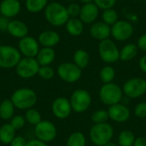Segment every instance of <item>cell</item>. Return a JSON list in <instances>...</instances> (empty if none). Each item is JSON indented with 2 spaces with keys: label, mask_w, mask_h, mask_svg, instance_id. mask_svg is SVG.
<instances>
[{
  "label": "cell",
  "mask_w": 146,
  "mask_h": 146,
  "mask_svg": "<svg viewBox=\"0 0 146 146\" xmlns=\"http://www.w3.org/2000/svg\"><path fill=\"white\" fill-rule=\"evenodd\" d=\"M114 136V128L108 122L94 124L89 132L91 141L96 146H104L111 141Z\"/></svg>",
  "instance_id": "obj_1"
},
{
  "label": "cell",
  "mask_w": 146,
  "mask_h": 146,
  "mask_svg": "<svg viewBox=\"0 0 146 146\" xmlns=\"http://www.w3.org/2000/svg\"><path fill=\"white\" fill-rule=\"evenodd\" d=\"M44 16L47 21L55 27H60L66 24L68 20L70 18L67 8L59 3H51L47 4L44 9Z\"/></svg>",
  "instance_id": "obj_2"
},
{
  "label": "cell",
  "mask_w": 146,
  "mask_h": 146,
  "mask_svg": "<svg viewBox=\"0 0 146 146\" xmlns=\"http://www.w3.org/2000/svg\"><path fill=\"white\" fill-rule=\"evenodd\" d=\"M10 100L15 108L21 110H27L36 104L37 95L30 88H20L14 92Z\"/></svg>",
  "instance_id": "obj_3"
},
{
  "label": "cell",
  "mask_w": 146,
  "mask_h": 146,
  "mask_svg": "<svg viewBox=\"0 0 146 146\" xmlns=\"http://www.w3.org/2000/svg\"><path fill=\"white\" fill-rule=\"evenodd\" d=\"M123 97L122 89L115 83L104 84L99 90V98L103 104L111 106L121 103Z\"/></svg>",
  "instance_id": "obj_4"
},
{
  "label": "cell",
  "mask_w": 146,
  "mask_h": 146,
  "mask_svg": "<svg viewBox=\"0 0 146 146\" xmlns=\"http://www.w3.org/2000/svg\"><path fill=\"white\" fill-rule=\"evenodd\" d=\"M21 59V54L18 49L11 45H0V68H15Z\"/></svg>",
  "instance_id": "obj_5"
},
{
  "label": "cell",
  "mask_w": 146,
  "mask_h": 146,
  "mask_svg": "<svg viewBox=\"0 0 146 146\" xmlns=\"http://www.w3.org/2000/svg\"><path fill=\"white\" fill-rule=\"evenodd\" d=\"M69 101L72 110L76 113L81 114L86 111L92 104V96L87 91L78 89L72 93Z\"/></svg>",
  "instance_id": "obj_6"
},
{
  "label": "cell",
  "mask_w": 146,
  "mask_h": 146,
  "mask_svg": "<svg viewBox=\"0 0 146 146\" xmlns=\"http://www.w3.org/2000/svg\"><path fill=\"white\" fill-rule=\"evenodd\" d=\"M40 65L34 57H24L21 58L17 66L15 71L18 76L22 79H30L38 74Z\"/></svg>",
  "instance_id": "obj_7"
},
{
  "label": "cell",
  "mask_w": 146,
  "mask_h": 146,
  "mask_svg": "<svg viewBox=\"0 0 146 146\" xmlns=\"http://www.w3.org/2000/svg\"><path fill=\"white\" fill-rule=\"evenodd\" d=\"M98 52L101 59L107 63H114L120 59V51L116 44L109 38L100 42Z\"/></svg>",
  "instance_id": "obj_8"
},
{
  "label": "cell",
  "mask_w": 146,
  "mask_h": 146,
  "mask_svg": "<svg viewBox=\"0 0 146 146\" xmlns=\"http://www.w3.org/2000/svg\"><path fill=\"white\" fill-rule=\"evenodd\" d=\"M122 92L128 98H138L146 93V80L141 78H133L125 82Z\"/></svg>",
  "instance_id": "obj_9"
},
{
  "label": "cell",
  "mask_w": 146,
  "mask_h": 146,
  "mask_svg": "<svg viewBox=\"0 0 146 146\" xmlns=\"http://www.w3.org/2000/svg\"><path fill=\"white\" fill-rule=\"evenodd\" d=\"M59 77L65 82L74 83L78 81L82 74V69L72 62H63L57 68Z\"/></svg>",
  "instance_id": "obj_10"
},
{
  "label": "cell",
  "mask_w": 146,
  "mask_h": 146,
  "mask_svg": "<svg viewBox=\"0 0 146 146\" xmlns=\"http://www.w3.org/2000/svg\"><path fill=\"white\" fill-rule=\"evenodd\" d=\"M34 133L38 139L46 144L53 141L57 134L56 127L49 121H41L37 124L34 128Z\"/></svg>",
  "instance_id": "obj_11"
},
{
  "label": "cell",
  "mask_w": 146,
  "mask_h": 146,
  "mask_svg": "<svg viewBox=\"0 0 146 146\" xmlns=\"http://www.w3.org/2000/svg\"><path fill=\"white\" fill-rule=\"evenodd\" d=\"M18 50L25 57H35L39 51V43L34 38L26 36L21 38L18 44Z\"/></svg>",
  "instance_id": "obj_12"
},
{
  "label": "cell",
  "mask_w": 146,
  "mask_h": 146,
  "mask_svg": "<svg viewBox=\"0 0 146 146\" xmlns=\"http://www.w3.org/2000/svg\"><path fill=\"white\" fill-rule=\"evenodd\" d=\"M133 33V27L131 23L126 21H118L111 27L113 38L119 41L128 39Z\"/></svg>",
  "instance_id": "obj_13"
},
{
  "label": "cell",
  "mask_w": 146,
  "mask_h": 146,
  "mask_svg": "<svg viewBox=\"0 0 146 146\" xmlns=\"http://www.w3.org/2000/svg\"><path fill=\"white\" fill-rule=\"evenodd\" d=\"M51 110L53 115L58 119H66L68 118L71 112L72 107L70 101L66 98H56L51 105Z\"/></svg>",
  "instance_id": "obj_14"
},
{
  "label": "cell",
  "mask_w": 146,
  "mask_h": 146,
  "mask_svg": "<svg viewBox=\"0 0 146 146\" xmlns=\"http://www.w3.org/2000/svg\"><path fill=\"white\" fill-rule=\"evenodd\" d=\"M108 112L110 119L119 123H122L128 121L131 115L129 109L125 104H122L121 103L110 106Z\"/></svg>",
  "instance_id": "obj_15"
},
{
  "label": "cell",
  "mask_w": 146,
  "mask_h": 146,
  "mask_svg": "<svg viewBox=\"0 0 146 146\" xmlns=\"http://www.w3.org/2000/svg\"><path fill=\"white\" fill-rule=\"evenodd\" d=\"M21 8L19 0H3L0 3V14L9 19L16 16Z\"/></svg>",
  "instance_id": "obj_16"
},
{
  "label": "cell",
  "mask_w": 146,
  "mask_h": 146,
  "mask_svg": "<svg viewBox=\"0 0 146 146\" xmlns=\"http://www.w3.org/2000/svg\"><path fill=\"white\" fill-rule=\"evenodd\" d=\"M98 15V7L93 3H86L82 6L80 13V19L83 23H92L95 21Z\"/></svg>",
  "instance_id": "obj_17"
},
{
  "label": "cell",
  "mask_w": 146,
  "mask_h": 146,
  "mask_svg": "<svg viewBox=\"0 0 146 146\" xmlns=\"http://www.w3.org/2000/svg\"><path fill=\"white\" fill-rule=\"evenodd\" d=\"M90 33L94 38L102 41L107 39L109 36L111 34V27L104 21L96 22L91 27Z\"/></svg>",
  "instance_id": "obj_18"
},
{
  "label": "cell",
  "mask_w": 146,
  "mask_h": 146,
  "mask_svg": "<svg viewBox=\"0 0 146 146\" xmlns=\"http://www.w3.org/2000/svg\"><path fill=\"white\" fill-rule=\"evenodd\" d=\"M7 32L15 38H22L27 36L28 27L24 22L18 21V20H13V21H10Z\"/></svg>",
  "instance_id": "obj_19"
},
{
  "label": "cell",
  "mask_w": 146,
  "mask_h": 146,
  "mask_svg": "<svg viewBox=\"0 0 146 146\" xmlns=\"http://www.w3.org/2000/svg\"><path fill=\"white\" fill-rule=\"evenodd\" d=\"M60 41L59 34L51 30H47L42 32L38 36V43L44 47H50L52 48L56 44H57Z\"/></svg>",
  "instance_id": "obj_20"
},
{
  "label": "cell",
  "mask_w": 146,
  "mask_h": 146,
  "mask_svg": "<svg viewBox=\"0 0 146 146\" xmlns=\"http://www.w3.org/2000/svg\"><path fill=\"white\" fill-rule=\"evenodd\" d=\"M56 57L55 50L50 47H43L39 50L36 60L40 66H50Z\"/></svg>",
  "instance_id": "obj_21"
},
{
  "label": "cell",
  "mask_w": 146,
  "mask_h": 146,
  "mask_svg": "<svg viewBox=\"0 0 146 146\" xmlns=\"http://www.w3.org/2000/svg\"><path fill=\"white\" fill-rule=\"evenodd\" d=\"M66 28L70 35L79 36L82 33L84 26L80 19H78L76 17H70L66 22Z\"/></svg>",
  "instance_id": "obj_22"
},
{
  "label": "cell",
  "mask_w": 146,
  "mask_h": 146,
  "mask_svg": "<svg viewBox=\"0 0 146 146\" xmlns=\"http://www.w3.org/2000/svg\"><path fill=\"white\" fill-rule=\"evenodd\" d=\"M15 137V130L8 123L0 127V141L4 145H10Z\"/></svg>",
  "instance_id": "obj_23"
},
{
  "label": "cell",
  "mask_w": 146,
  "mask_h": 146,
  "mask_svg": "<svg viewBox=\"0 0 146 146\" xmlns=\"http://www.w3.org/2000/svg\"><path fill=\"white\" fill-rule=\"evenodd\" d=\"M15 108L10 99L3 100L0 104V117L3 120H10L14 116Z\"/></svg>",
  "instance_id": "obj_24"
},
{
  "label": "cell",
  "mask_w": 146,
  "mask_h": 146,
  "mask_svg": "<svg viewBox=\"0 0 146 146\" xmlns=\"http://www.w3.org/2000/svg\"><path fill=\"white\" fill-rule=\"evenodd\" d=\"M138 46L134 44H126L120 51V59L124 62L133 59L138 53Z\"/></svg>",
  "instance_id": "obj_25"
},
{
  "label": "cell",
  "mask_w": 146,
  "mask_h": 146,
  "mask_svg": "<svg viewBox=\"0 0 146 146\" xmlns=\"http://www.w3.org/2000/svg\"><path fill=\"white\" fill-rule=\"evenodd\" d=\"M74 63L76 64L80 68H86L90 62L89 54L84 50H78L74 55Z\"/></svg>",
  "instance_id": "obj_26"
},
{
  "label": "cell",
  "mask_w": 146,
  "mask_h": 146,
  "mask_svg": "<svg viewBox=\"0 0 146 146\" xmlns=\"http://www.w3.org/2000/svg\"><path fill=\"white\" fill-rule=\"evenodd\" d=\"M135 139V135L132 131L123 130L119 134L118 144L119 146H133Z\"/></svg>",
  "instance_id": "obj_27"
},
{
  "label": "cell",
  "mask_w": 146,
  "mask_h": 146,
  "mask_svg": "<svg viewBox=\"0 0 146 146\" xmlns=\"http://www.w3.org/2000/svg\"><path fill=\"white\" fill-rule=\"evenodd\" d=\"M48 0H26V8L29 12L38 13L47 6Z\"/></svg>",
  "instance_id": "obj_28"
},
{
  "label": "cell",
  "mask_w": 146,
  "mask_h": 146,
  "mask_svg": "<svg viewBox=\"0 0 146 146\" xmlns=\"http://www.w3.org/2000/svg\"><path fill=\"white\" fill-rule=\"evenodd\" d=\"M86 140L85 135L80 132H74L68 137L66 146H86Z\"/></svg>",
  "instance_id": "obj_29"
},
{
  "label": "cell",
  "mask_w": 146,
  "mask_h": 146,
  "mask_svg": "<svg viewBox=\"0 0 146 146\" xmlns=\"http://www.w3.org/2000/svg\"><path fill=\"white\" fill-rule=\"evenodd\" d=\"M100 79L104 84H108L113 82L115 77V71L110 66L104 67L100 71Z\"/></svg>",
  "instance_id": "obj_30"
},
{
  "label": "cell",
  "mask_w": 146,
  "mask_h": 146,
  "mask_svg": "<svg viewBox=\"0 0 146 146\" xmlns=\"http://www.w3.org/2000/svg\"><path fill=\"white\" fill-rule=\"evenodd\" d=\"M25 119L27 123H29L30 125H33L34 127L42 121L40 113L37 110L33 109V108L27 110V112L25 114Z\"/></svg>",
  "instance_id": "obj_31"
},
{
  "label": "cell",
  "mask_w": 146,
  "mask_h": 146,
  "mask_svg": "<svg viewBox=\"0 0 146 146\" xmlns=\"http://www.w3.org/2000/svg\"><path fill=\"white\" fill-rule=\"evenodd\" d=\"M102 18L104 23L110 25H114L115 23H116L118 21V15L117 12L113 9L112 8L110 9H104L103 15H102Z\"/></svg>",
  "instance_id": "obj_32"
},
{
  "label": "cell",
  "mask_w": 146,
  "mask_h": 146,
  "mask_svg": "<svg viewBox=\"0 0 146 146\" xmlns=\"http://www.w3.org/2000/svg\"><path fill=\"white\" fill-rule=\"evenodd\" d=\"M92 121L94 124H100V123H105L110 119L109 112L105 110H98L93 112L92 115Z\"/></svg>",
  "instance_id": "obj_33"
},
{
  "label": "cell",
  "mask_w": 146,
  "mask_h": 146,
  "mask_svg": "<svg viewBox=\"0 0 146 146\" xmlns=\"http://www.w3.org/2000/svg\"><path fill=\"white\" fill-rule=\"evenodd\" d=\"M38 74L43 80H51L54 77L55 73H54L53 68L51 67H50V66H40Z\"/></svg>",
  "instance_id": "obj_34"
},
{
  "label": "cell",
  "mask_w": 146,
  "mask_h": 146,
  "mask_svg": "<svg viewBox=\"0 0 146 146\" xmlns=\"http://www.w3.org/2000/svg\"><path fill=\"white\" fill-rule=\"evenodd\" d=\"M26 123V119L25 117L21 116V115H15L10 119V125L12 126V127L16 131L19 129H21Z\"/></svg>",
  "instance_id": "obj_35"
},
{
  "label": "cell",
  "mask_w": 146,
  "mask_h": 146,
  "mask_svg": "<svg viewBox=\"0 0 146 146\" xmlns=\"http://www.w3.org/2000/svg\"><path fill=\"white\" fill-rule=\"evenodd\" d=\"M134 115L139 118H145L146 117V102H141L138 104L134 109Z\"/></svg>",
  "instance_id": "obj_36"
},
{
  "label": "cell",
  "mask_w": 146,
  "mask_h": 146,
  "mask_svg": "<svg viewBox=\"0 0 146 146\" xmlns=\"http://www.w3.org/2000/svg\"><path fill=\"white\" fill-rule=\"evenodd\" d=\"M94 3L100 9H110L112 8L115 3L116 0H94Z\"/></svg>",
  "instance_id": "obj_37"
},
{
  "label": "cell",
  "mask_w": 146,
  "mask_h": 146,
  "mask_svg": "<svg viewBox=\"0 0 146 146\" xmlns=\"http://www.w3.org/2000/svg\"><path fill=\"white\" fill-rule=\"evenodd\" d=\"M80 9H81V8L80 7V5L75 3H70L67 8L69 17H77L78 15H80Z\"/></svg>",
  "instance_id": "obj_38"
},
{
  "label": "cell",
  "mask_w": 146,
  "mask_h": 146,
  "mask_svg": "<svg viewBox=\"0 0 146 146\" xmlns=\"http://www.w3.org/2000/svg\"><path fill=\"white\" fill-rule=\"evenodd\" d=\"M26 145H27V141L21 136L15 137V139L10 143V146H26Z\"/></svg>",
  "instance_id": "obj_39"
},
{
  "label": "cell",
  "mask_w": 146,
  "mask_h": 146,
  "mask_svg": "<svg viewBox=\"0 0 146 146\" xmlns=\"http://www.w3.org/2000/svg\"><path fill=\"white\" fill-rule=\"evenodd\" d=\"M9 22H10V21L9 18L5 17L3 15H0V31H2V32L7 31Z\"/></svg>",
  "instance_id": "obj_40"
},
{
  "label": "cell",
  "mask_w": 146,
  "mask_h": 146,
  "mask_svg": "<svg viewBox=\"0 0 146 146\" xmlns=\"http://www.w3.org/2000/svg\"><path fill=\"white\" fill-rule=\"evenodd\" d=\"M138 48H139L140 50L146 51V34L142 35L139 40H138V44H137Z\"/></svg>",
  "instance_id": "obj_41"
},
{
  "label": "cell",
  "mask_w": 146,
  "mask_h": 146,
  "mask_svg": "<svg viewBox=\"0 0 146 146\" xmlns=\"http://www.w3.org/2000/svg\"><path fill=\"white\" fill-rule=\"evenodd\" d=\"M26 146H48L46 143L39 140V139H33L27 142Z\"/></svg>",
  "instance_id": "obj_42"
},
{
  "label": "cell",
  "mask_w": 146,
  "mask_h": 146,
  "mask_svg": "<svg viewBox=\"0 0 146 146\" xmlns=\"http://www.w3.org/2000/svg\"><path fill=\"white\" fill-rule=\"evenodd\" d=\"M133 146H146V137L136 138Z\"/></svg>",
  "instance_id": "obj_43"
},
{
  "label": "cell",
  "mask_w": 146,
  "mask_h": 146,
  "mask_svg": "<svg viewBox=\"0 0 146 146\" xmlns=\"http://www.w3.org/2000/svg\"><path fill=\"white\" fill-rule=\"evenodd\" d=\"M139 68L140 69L146 74V56H144L139 60Z\"/></svg>",
  "instance_id": "obj_44"
},
{
  "label": "cell",
  "mask_w": 146,
  "mask_h": 146,
  "mask_svg": "<svg viewBox=\"0 0 146 146\" xmlns=\"http://www.w3.org/2000/svg\"><path fill=\"white\" fill-rule=\"evenodd\" d=\"M104 146H119L118 145H116L115 143H113V142H109L108 144H106L105 145H104Z\"/></svg>",
  "instance_id": "obj_45"
},
{
  "label": "cell",
  "mask_w": 146,
  "mask_h": 146,
  "mask_svg": "<svg viewBox=\"0 0 146 146\" xmlns=\"http://www.w3.org/2000/svg\"><path fill=\"white\" fill-rule=\"evenodd\" d=\"M80 2H82V3H84L85 4L86 3H92V1H94V0H80Z\"/></svg>",
  "instance_id": "obj_46"
},
{
  "label": "cell",
  "mask_w": 146,
  "mask_h": 146,
  "mask_svg": "<svg viewBox=\"0 0 146 146\" xmlns=\"http://www.w3.org/2000/svg\"><path fill=\"white\" fill-rule=\"evenodd\" d=\"M68 1H74V0H68Z\"/></svg>",
  "instance_id": "obj_47"
},
{
  "label": "cell",
  "mask_w": 146,
  "mask_h": 146,
  "mask_svg": "<svg viewBox=\"0 0 146 146\" xmlns=\"http://www.w3.org/2000/svg\"><path fill=\"white\" fill-rule=\"evenodd\" d=\"M2 1H3V0H2Z\"/></svg>",
  "instance_id": "obj_48"
},
{
  "label": "cell",
  "mask_w": 146,
  "mask_h": 146,
  "mask_svg": "<svg viewBox=\"0 0 146 146\" xmlns=\"http://www.w3.org/2000/svg\"><path fill=\"white\" fill-rule=\"evenodd\" d=\"M95 146H96V145H95Z\"/></svg>",
  "instance_id": "obj_49"
}]
</instances>
